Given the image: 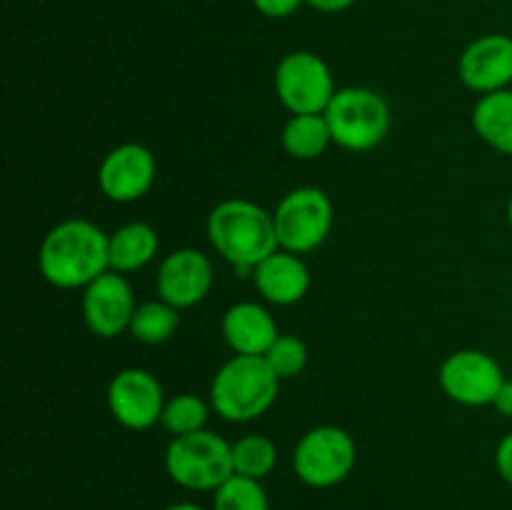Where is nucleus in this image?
Wrapping results in <instances>:
<instances>
[{
    "instance_id": "23",
    "label": "nucleus",
    "mask_w": 512,
    "mask_h": 510,
    "mask_svg": "<svg viewBox=\"0 0 512 510\" xmlns=\"http://www.w3.org/2000/svg\"><path fill=\"white\" fill-rule=\"evenodd\" d=\"M213 510H270L263 480L233 473L213 493Z\"/></svg>"
},
{
    "instance_id": "21",
    "label": "nucleus",
    "mask_w": 512,
    "mask_h": 510,
    "mask_svg": "<svg viewBox=\"0 0 512 510\" xmlns=\"http://www.w3.org/2000/svg\"><path fill=\"white\" fill-rule=\"evenodd\" d=\"M210 408H213V405L205 403L200 395L180 393L175 395V398L165 400L160 425H163L173 438L198 433V430H205V425H208Z\"/></svg>"
},
{
    "instance_id": "19",
    "label": "nucleus",
    "mask_w": 512,
    "mask_h": 510,
    "mask_svg": "<svg viewBox=\"0 0 512 510\" xmlns=\"http://www.w3.org/2000/svg\"><path fill=\"white\" fill-rule=\"evenodd\" d=\"M280 145L295 160H315L333 145V133L325 115H293L283 125Z\"/></svg>"
},
{
    "instance_id": "29",
    "label": "nucleus",
    "mask_w": 512,
    "mask_h": 510,
    "mask_svg": "<svg viewBox=\"0 0 512 510\" xmlns=\"http://www.w3.org/2000/svg\"><path fill=\"white\" fill-rule=\"evenodd\" d=\"M163 510H205L203 505H198V503H173V505H168V508H163Z\"/></svg>"
},
{
    "instance_id": "10",
    "label": "nucleus",
    "mask_w": 512,
    "mask_h": 510,
    "mask_svg": "<svg viewBox=\"0 0 512 510\" xmlns=\"http://www.w3.org/2000/svg\"><path fill=\"white\" fill-rule=\"evenodd\" d=\"M110 415L128 430H148L160 423L165 393L160 380L143 368H125L108 385Z\"/></svg>"
},
{
    "instance_id": "15",
    "label": "nucleus",
    "mask_w": 512,
    "mask_h": 510,
    "mask_svg": "<svg viewBox=\"0 0 512 510\" xmlns=\"http://www.w3.org/2000/svg\"><path fill=\"white\" fill-rule=\"evenodd\" d=\"M255 290L273 305H295L308 295L310 270L300 255L275 250L253 270Z\"/></svg>"
},
{
    "instance_id": "18",
    "label": "nucleus",
    "mask_w": 512,
    "mask_h": 510,
    "mask_svg": "<svg viewBox=\"0 0 512 510\" xmlns=\"http://www.w3.org/2000/svg\"><path fill=\"white\" fill-rule=\"evenodd\" d=\"M473 130L498 153L512 155V90L480 95L473 108Z\"/></svg>"
},
{
    "instance_id": "2",
    "label": "nucleus",
    "mask_w": 512,
    "mask_h": 510,
    "mask_svg": "<svg viewBox=\"0 0 512 510\" xmlns=\"http://www.w3.org/2000/svg\"><path fill=\"white\" fill-rule=\"evenodd\" d=\"M208 240L238 275H253L268 255L280 250L273 213L245 198L223 200L210 210Z\"/></svg>"
},
{
    "instance_id": "17",
    "label": "nucleus",
    "mask_w": 512,
    "mask_h": 510,
    "mask_svg": "<svg viewBox=\"0 0 512 510\" xmlns=\"http://www.w3.org/2000/svg\"><path fill=\"white\" fill-rule=\"evenodd\" d=\"M158 248L160 238L153 225L140 223V220L120 225L115 233H110V270H118V273L125 275L145 268L155 260Z\"/></svg>"
},
{
    "instance_id": "20",
    "label": "nucleus",
    "mask_w": 512,
    "mask_h": 510,
    "mask_svg": "<svg viewBox=\"0 0 512 510\" xmlns=\"http://www.w3.org/2000/svg\"><path fill=\"white\" fill-rule=\"evenodd\" d=\"M180 310L175 305L165 303L163 298L145 300L135 308L130 320V335L143 345H163L178 333Z\"/></svg>"
},
{
    "instance_id": "27",
    "label": "nucleus",
    "mask_w": 512,
    "mask_h": 510,
    "mask_svg": "<svg viewBox=\"0 0 512 510\" xmlns=\"http://www.w3.org/2000/svg\"><path fill=\"white\" fill-rule=\"evenodd\" d=\"M493 408L498 410L500 415H505V418H512V380L505 378V383L500 385L498 395H495L493 400Z\"/></svg>"
},
{
    "instance_id": "13",
    "label": "nucleus",
    "mask_w": 512,
    "mask_h": 510,
    "mask_svg": "<svg viewBox=\"0 0 512 510\" xmlns=\"http://www.w3.org/2000/svg\"><path fill=\"white\" fill-rule=\"evenodd\" d=\"M155 288L165 303L178 310L193 308L208 298L213 288V263L195 248H178L160 263Z\"/></svg>"
},
{
    "instance_id": "11",
    "label": "nucleus",
    "mask_w": 512,
    "mask_h": 510,
    "mask_svg": "<svg viewBox=\"0 0 512 510\" xmlns=\"http://www.w3.org/2000/svg\"><path fill=\"white\" fill-rule=\"evenodd\" d=\"M83 320L88 330L98 338H118L130 328L135 308V295L128 278L118 270H108L83 288Z\"/></svg>"
},
{
    "instance_id": "16",
    "label": "nucleus",
    "mask_w": 512,
    "mask_h": 510,
    "mask_svg": "<svg viewBox=\"0 0 512 510\" xmlns=\"http://www.w3.org/2000/svg\"><path fill=\"white\" fill-rule=\"evenodd\" d=\"M223 338L235 355H265L278 338V325L260 303H235L223 315Z\"/></svg>"
},
{
    "instance_id": "8",
    "label": "nucleus",
    "mask_w": 512,
    "mask_h": 510,
    "mask_svg": "<svg viewBox=\"0 0 512 510\" xmlns=\"http://www.w3.org/2000/svg\"><path fill=\"white\" fill-rule=\"evenodd\" d=\"M338 93L333 73L310 50L288 53L275 68V95L293 115H320Z\"/></svg>"
},
{
    "instance_id": "25",
    "label": "nucleus",
    "mask_w": 512,
    "mask_h": 510,
    "mask_svg": "<svg viewBox=\"0 0 512 510\" xmlns=\"http://www.w3.org/2000/svg\"><path fill=\"white\" fill-rule=\"evenodd\" d=\"M303 3L305 0H253L255 10H258L260 15H265V18H275V20L293 15Z\"/></svg>"
},
{
    "instance_id": "5",
    "label": "nucleus",
    "mask_w": 512,
    "mask_h": 510,
    "mask_svg": "<svg viewBox=\"0 0 512 510\" xmlns=\"http://www.w3.org/2000/svg\"><path fill=\"white\" fill-rule=\"evenodd\" d=\"M333 143L353 153L378 148L390 130V105L378 90L340 88L325 110Z\"/></svg>"
},
{
    "instance_id": "30",
    "label": "nucleus",
    "mask_w": 512,
    "mask_h": 510,
    "mask_svg": "<svg viewBox=\"0 0 512 510\" xmlns=\"http://www.w3.org/2000/svg\"><path fill=\"white\" fill-rule=\"evenodd\" d=\"M508 223H510V228H512V195H510V200H508Z\"/></svg>"
},
{
    "instance_id": "7",
    "label": "nucleus",
    "mask_w": 512,
    "mask_h": 510,
    "mask_svg": "<svg viewBox=\"0 0 512 510\" xmlns=\"http://www.w3.org/2000/svg\"><path fill=\"white\" fill-rule=\"evenodd\" d=\"M358 448L353 435L338 425L310 428L293 450V470L308 488H335L355 468Z\"/></svg>"
},
{
    "instance_id": "28",
    "label": "nucleus",
    "mask_w": 512,
    "mask_h": 510,
    "mask_svg": "<svg viewBox=\"0 0 512 510\" xmlns=\"http://www.w3.org/2000/svg\"><path fill=\"white\" fill-rule=\"evenodd\" d=\"M355 3L358 0H305V5L320 10V13H340V10H348Z\"/></svg>"
},
{
    "instance_id": "9",
    "label": "nucleus",
    "mask_w": 512,
    "mask_h": 510,
    "mask_svg": "<svg viewBox=\"0 0 512 510\" xmlns=\"http://www.w3.org/2000/svg\"><path fill=\"white\" fill-rule=\"evenodd\" d=\"M440 388L450 400L468 408L493 405L500 385L505 383V373L493 355L483 350H455L440 365Z\"/></svg>"
},
{
    "instance_id": "14",
    "label": "nucleus",
    "mask_w": 512,
    "mask_h": 510,
    "mask_svg": "<svg viewBox=\"0 0 512 510\" xmlns=\"http://www.w3.org/2000/svg\"><path fill=\"white\" fill-rule=\"evenodd\" d=\"M458 75L465 88L488 95L512 83V38L490 33L473 40L458 60Z\"/></svg>"
},
{
    "instance_id": "26",
    "label": "nucleus",
    "mask_w": 512,
    "mask_h": 510,
    "mask_svg": "<svg viewBox=\"0 0 512 510\" xmlns=\"http://www.w3.org/2000/svg\"><path fill=\"white\" fill-rule=\"evenodd\" d=\"M495 468H498L500 478L512 488V430L498 443V450H495Z\"/></svg>"
},
{
    "instance_id": "4",
    "label": "nucleus",
    "mask_w": 512,
    "mask_h": 510,
    "mask_svg": "<svg viewBox=\"0 0 512 510\" xmlns=\"http://www.w3.org/2000/svg\"><path fill=\"white\" fill-rule=\"evenodd\" d=\"M165 470L180 488L215 493L235 473L233 443L208 428L178 435L165 450Z\"/></svg>"
},
{
    "instance_id": "22",
    "label": "nucleus",
    "mask_w": 512,
    "mask_h": 510,
    "mask_svg": "<svg viewBox=\"0 0 512 510\" xmlns=\"http://www.w3.org/2000/svg\"><path fill=\"white\" fill-rule=\"evenodd\" d=\"M278 463V448L265 435H245L233 443V470L245 478L263 480Z\"/></svg>"
},
{
    "instance_id": "3",
    "label": "nucleus",
    "mask_w": 512,
    "mask_h": 510,
    "mask_svg": "<svg viewBox=\"0 0 512 510\" xmlns=\"http://www.w3.org/2000/svg\"><path fill=\"white\" fill-rule=\"evenodd\" d=\"M280 378L263 355H233L210 383V405L228 423H250L273 408Z\"/></svg>"
},
{
    "instance_id": "6",
    "label": "nucleus",
    "mask_w": 512,
    "mask_h": 510,
    "mask_svg": "<svg viewBox=\"0 0 512 510\" xmlns=\"http://www.w3.org/2000/svg\"><path fill=\"white\" fill-rule=\"evenodd\" d=\"M280 250L305 255L318 250L333 230V203L328 193L313 185L290 190L273 210Z\"/></svg>"
},
{
    "instance_id": "12",
    "label": "nucleus",
    "mask_w": 512,
    "mask_h": 510,
    "mask_svg": "<svg viewBox=\"0 0 512 510\" xmlns=\"http://www.w3.org/2000/svg\"><path fill=\"white\" fill-rule=\"evenodd\" d=\"M158 163L140 143H120L110 150L98 168V185L113 203H135L153 188Z\"/></svg>"
},
{
    "instance_id": "1",
    "label": "nucleus",
    "mask_w": 512,
    "mask_h": 510,
    "mask_svg": "<svg viewBox=\"0 0 512 510\" xmlns=\"http://www.w3.org/2000/svg\"><path fill=\"white\" fill-rule=\"evenodd\" d=\"M110 235L85 218H68L45 233L38 248L40 275L60 290L88 288L110 270Z\"/></svg>"
},
{
    "instance_id": "24",
    "label": "nucleus",
    "mask_w": 512,
    "mask_h": 510,
    "mask_svg": "<svg viewBox=\"0 0 512 510\" xmlns=\"http://www.w3.org/2000/svg\"><path fill=\"white\" fill-rule=\"evenodd\" d=\"M263 358L268 360V365L280 380L295 378L308 365V345L295 335H278Z\"/></svg>"
}]
</instances>
